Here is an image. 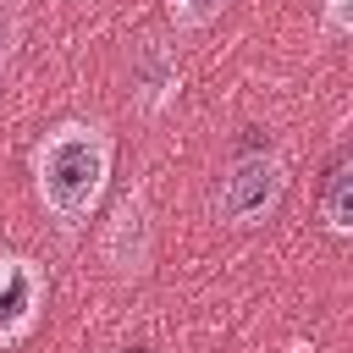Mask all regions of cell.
I'll list each match as a JSON object with an SVG mask.
<instances>
[{
  "label": "cell",
  "instance_id": "3",
  "mask_svg": "<svg viewBox=\"0 0 353 353\" xmlns=\"http://www.w3.org/2000/svg\"><path fill=\"white\" fill-rule=\"evenodd\" d=\"M149 254H154V221H149V193L132 182L110 221H105V265L121 276V281H138L149 270Z\"/></svg>",
  "mask_w": 353,
  "mask_h": 353
},
{
  "label": "cell",
  "instance_id": "9",
  "mask_svg": "<svg viewBox=\"0 0 353 353\" xmlns=\"http://www.w3.org/2000/svg\"><path fill=\"white\" fill-rule=\"evenodd\" d=\"M320 11H325V22H331V28L353 33V0H320Z\"/></svg>",
  "mask_w": 353,
  "mask_h": 353
},
{
  "label": "cell",
  "instance_id": "7",
  "mask_svg": "<svg viewBox=\"0 0 353 353\" xmlns=\"http://www.w3.org/2000/svg\"><path fill=\"white\" fill-rule=\"evenodd\" d=\"M226 6H232V0H165L171 22H176V28H188V33H193V28H210Z\"/></svg>",
  "mask_w": 353,
  "mask_h": 353
},
{
  "label": "cell",
  "instance_id": "4",
  "mask_svg": "<svg viewBox=\"0 0 353 353\" xmlns=\"http://www.w3.org/2000/svg\"><path fill=\"white\" fill-rule=\"evenodd\" d=\"M44 270L28 254H0V347H17L44 320Z\"/></svg>",
  "mask_w": 353,
  "mask_h": 353
},
{
  "label": "cell",
  "instance_id": "1",
  "mask_svg": "<svg viewBox=\"0 0 353 353\" xmlns=\"http://www.w3.org/2000/svg\"><path fill=\"white\" fill-rule=\"evenodd\" d=\"M110 160H116V143L99 121H61L39 138L33 188H39V204L55 215L61 232H77L99 210L105 182H110Z\"/></svg>",
  "mask_w": 353,
  "mask_h": 353
},
{
  "label": "cell",
  "instance_id": "2",
  "mask_svg": "<svg viewBox=\"0 0 353 353\" xmlns=\"http://www.w3.org/2000/svg\"><path fill=\"white\" fill-rule=\"evenodd\" d=\"M281 193H287V165L276 154L254 149V154H237L221 171V182H215V215H221V226H237V232L243 226H265L276 215Z\"/></svg>",
  "mask_w": 353,
  "mask_h": 353
},
{
  "label": "cell",
  "instance_id": "5",
  "mask_svg": "<svg viewBox=\"0 0 353 353\" xmlns=\"http://www.w3.org/2000/svg\"><path fill=\"white\" fill-rule=\"evenodd\" d=\"M132 83L143 88V105L160 110V105H171V94L182 88V72H176V61L165 55V44H143V55H138V66H132Z\"/></svg>",
  "mask_w": 353,
  "mask_h": 353
},
{
  "label": "cell",
  "instance_id": "6",
  "mask_svg": "<svg viewBox=\"0 0 353 353\" xmlns=\"http://www.w3.org/2000/svg\"><path fill=\"white\" fill-rule=\"evenodd\" d=\"M320 221H325L336 237H353V160L336 165V176L325 182V193H320Z\"/></svg>",
  "mask_w": 353,
  "mask_h": 353
},
{
  "label": "cell",
  "instance_id": "8",
  "mask_svg": "<svg viewBox=\"0 0 353 353\" xmlns=\"http://www.w3.org/2000/svg\"><path fill=\"white\" fill-rule=\"evenodd\" d=\"M17 44H22V11H17V0H0V66L11 61Z\"/></svg>",
  "mask_w": 353,
  "mask_h": 353
}]
</instances>
